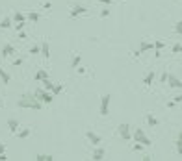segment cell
<instances>
[{
    "label": "cell",
    "mask_w": 182,
    "mask_h": 161,
    "mask_svg": "<svg viewBox=\"0 0 182 161\" xmlns=\"http://www.w3.org/2000/svg\"><path fill=\"white\" fill-rule=\"evenodd\" d=\"M24 24H26V20H23V22H15V30H19V31H20V30L24 28Z\"/></svg>",
    "instance_id": "cell-30"
},
{
    "label": "cell",
    "mask_w": 182,
    "mask_h": 161,
    "mask_svg": "<svg viewBox=\"0 0 182 161\" xmlns=\"http://www.w3.org/2000/svg\"><path fill=\"white\" fill-rule=\"evenodd\" d=\"M160 80H162V82H165V80H167V72H162V76H160Z\"/></svg>",
    "instance_id": "cell-37"
},
{
    "label": "cell",
    "mask_w": 182,
    "mask_h": 161,
    "mask_svg": "<svg viewBox=\"0 0 182 161\" xmlns=\"http://www.w3.org/2000/svg\"><path fill=\"white\" fill-rule=\"evenodd\" d=\"M17 104H19V107H28V109H35V111L41 109V102L35 98V94H30V93H24Z\"/></svg>",
    "instance_id": "cell-1"
},
{
    "label": "cell",
    "mask_w": 182,
    "mask_h": 161,
    "mask_svg": "<svg viewBox=\"0 0 182 161\" xmlns=\"http://www.w3.org/2000/svg\"><path fill=\"white\" fill-rule=\"evenodd\" d=\"M48 78V72L45 70V69H39L37 72H35V80L37 82H43V80H47Z\"/></svg>",
    "instance_id": "cell-13"
},
{
    "label": "cell",
    "mask_w": 182,
    "mask_h": 161,
    "mask_svg": "<svg viewBox=\"0 0 182 161\" xmlns=\"http://www.w3.org/2000/svg\"><path fill=\"white\" fill-rule=\"evenodd\" d=\"M2 152H6V146H4V145H0V154H2Z\"/></svg>",
    "instance_id": "cell-40"
},
{
    "label": "cell",
    "mask_w": 182,
    "mask_h": 161,
    "mask_svg": "<svg viewBox=\"0 0 182 161\" xmlns=\"http://www.w3.org/2000/svg\"><path fill=\"white\" fill-rule=\"evenodd\" d=\"M8 128H9V132H17L19 130V121H15V119H8Z\"/></svg>",
    "instance_id": "cell-15"
},
{
    "label": "cell",
    "mask_w": 182,
    "mask_h": 161,
    "mask_svg": "<svg viewBox=\"0 0 182 161\" xmlns=\"http://www.w3.org/2000/svg\"><path fill=\"white\" fill-rule=\"evenodd\" d=\"M173 102H175V104H180V102H182V94H180V93H178V94L175 96V98H173Z\"/></svg>",
    "instance_id": "cell-32"
},
{
    "label": "cell",
    "mask_w": 182,
    "mask_h": 161,
    "mask_svg": "<svg viewBox=\"0 0 182 161\" xmlns=\"http://www.w3.org/2000/svg\"><path fill=\"white\" fill-rule=\"evenodd\" d=\"M145 119H147V124L151 126V128H156V126H158V119H156L154 115H151V113H147V117H145Z\"/></svg>",
    "instance_id": "cell-14"
},
{
    "label": "cell",
    "mask_w": 182,
    "mask_h": 161,
    "mask_svg": "<svg viewBox=\"0 0 182 161\" xmlns=\"http://www.w3.org/2000/svg\"><path fill=\"white\" fill-rule=\"evenodd\" d=\"M177 152H178V156L182 154V137L177 139Z\"/></svg>",
    "instance_id": "cell-28"
},
{
    "label": "cell",
    "mask_w": 182,
    "mask_h": 161,
    "mask_svg": "<svg viewBox=\"0 0 182 161\" xmlns=\"http://www.w3.org/2000/svg\"><path fill=\"white\" fill-rule=\"evenodd\" d=\"M43 87H45L47 91H52V87H54V83H52V82L47 78V80H43Z\"/></svg>",
    "instance_id": "cell-25"
},
{
    "label": "cell",
    "mask_w": 182,
    "mask_h": 161,
    "mask_svg": "<svg viewBox=\"0 0 182 161\" xmlns=\"http://www.w3.org/2000/svg\"><path fill=\"white\" fill-rule=\"evenodd\" d=\"M110 102H112V94H104L100 100V115L102 117L110 115Z\"/></svg>",
    "instance_id": "cell-5"
},
{
    "label": "cell",
    "mask_w": 182,
    "mask_h": 161,
    "mask_svg": "<svg viewBox=\"0 0 182 161\" xmlns=\"http://www.w3.org/2000/svg\"><path fill=\"white\" fill-rule=\"evenodd\" d=\"M61 91H63V87H61V85H60V83H58V85L54 83V87H52V91H50V93H52V94H60Z\"/></svg>",
    "instance_id": "cell-27"
},
{
    "label": "cell",
    "mask_w": 182,
    "mask_h": 161,
    "mask_svg": "<svg viewBox=\"0 0 182 161\" xmlns=\"http://www.w3.org/2000/svg\"><path fill=\"white\" fill-rule=\"evenodd\" d=\"M85 137H88V141H89L93 146H99V145L102 143V137H100V135H97L95 132H91V130H89L88 133H85Z\"/></svg>",
    "instance_id": "cell-7"
},
{
    "label": "cell",
    "mask_w": 182,
    "mask_h": 161,
    "mask_svg": "<svg viewBox=\"0 0 182 161\" xmlns=\"http://www.w3.org/2000/svg\"><path fill=\"white\" fill-rule=\"evenodd\" d=\"M26 37H28V35H26V31L20 30V31H19V39H26Z\"/></svg>",
    "instance_id": "cell-35"
},
{
    "label": "cell",
    "mask_w": 182,
    "mask_h": 161,
    "mask_svg": "<svg viewBox=\"0 0 182 161\" xmlns=\"http://www.w3.org/2000/svg\"><path fill=\"white\" fill-rule=\"evenodd\" d=\"M110 15V9H102L100 11V17H108Z\"/></svg>",
    "instance_id": "cell-36"
},
{
    "label": "cell",
    "mask_w": 182,
    "mask_h": 161,
    "mask_svg": "<svg viewBox=\"0 0 182 161\" xmlns=\"http://www.w3.org/2000/svg\"><path fill=\"white\" fill-rule=\"evenodd\" d=\"M175 31H177V34H178V35L182 34V22H180V20H178V22L175 24Z\"/></svg>",
    "instance_id": "cell-29"
},
{
    "label": "cell",
    "mask_w": 182,
    "mask_h": 161,
    "mask_svg": "<svg viewBox=\"0 0 182 161\" xmlns=\"http://www.w3.org/2000/svg\"><path fill=\"white\" fill-rule=\"evenodd\" d=\"M26 19L30 20V22H37V20H39V13H35V11H30Z\"/></svg>",
    "instance_id": "cell-21"
},
{
    "label": "cell",
    "mask_w": 182,
    "mask_h": 161,
    "mask_svg": "<svg viewBox=\"0 0 182 161\" xmlns=\"http://www.w3.org/2000/svg\"><path fill=\"white\" fill-rule=\"evenodd\" d=\"M153 48H154V56L160 58V56H162V48H164V41L156 39V41H154V45H153Z\"/></svg>",
    "instance_id": "cell-10"
},
{
    "label": "cell",
    "mask_w": 182,
    "mask_h": 161,
    "mask_svg": "<svg viewBox=\"0 0 182 161\" xmlns=\"http://www.w3.org/2000/svg\"><path fill=\"white\" fill-rule=\"evenodd\" d=\"M97 2H102V4H112L113 0H97Z\"/></svg>",
    "instance_id": "cell-39"
},
{
    "label": "cell",
    "mask_w": 182,
    "mask_h": 161,
    "mask_svg": "<svg viewBox=\"0 0 182 161\" xmlns=\"http://www.w3.org/2000/svg\"><path fill=\"white\" fill-rule=\"evenodd\" d=\"M104 156H106V150L99 145L97 148H95V152H93V156H91V159H95V161H100V159H104Z\"/></svg>",
    "instance_id": "cell-9"
},
{
    "label": "cell",
    "mask_w": 182,
    "mask_h": 161,
    "mask_svg": "<svg viewBox=\"0 0 182 161\" xmlns=\"http://www.w3.org/2000/svg\"><path fill=\"white\" fill-rule=\"evenodd\" d=\"M132 139H134V143H141L143 146H151V145H153V141L145 135V132L141 130V128H136V130H134Z\"/></svg>",
    "instance_id": "cell-2"
},
{
    "label": "cell",
    "mask_w": 182,
    "mask_h": 161,
    "mask_svg": "<svg viewBox=\"0 0 182 161\" xmlns=\"http://www.w3.org/2000/svg\"><path fill=\"white\" fill-rule=\"evenodd\" d=\"M117 130H119V135H121V139L123 141H130L132 139V130H130V124H119V128H117Z\"/></svg>",
    "instance_id": "cell-4"
},
{
    "label": "cell",
    "mask_w": 182,
    "mask_h": 161,
    "mask_svg": "<svg viewBox=\"0 0 182 161\" xmlns=\"http://www.w3.org/2000/svg\"><path fill=\"white\" fill-rule=\"evenodd\" d=\"M151 48H153V43H149V41H141L140 43V52L141 54H145L147 50H151Z\"/></svg>",
    "instance_id": "cell-16"
},
{
    "label": "cell",
    "mask_w": 182,
    "mask_h": 161,
    "mask_svg": "<svg viewBox=\"0 0 182 161\" xmlns=\"http://www.w3.org/2000/svg\"><path fill=\"white\" fill-rule=\"evenodd\" d=\"M11 22H13V20L9 19V17H6L2 22H0V28H4V30H6V28H11Z\"/></svg>",
    "instance_id": "cell-22"
},
{
    "label": "cell",
    "mask_w": 182,
    "mask_h": 161,
    "mask_svg": "<svg viewBox=\"0 0 182 161\" xmlns=\"http://www.w3.org/2000/svg\"><path fill=\"white\" fill-rule=\"evenodd\" d=\"M88 13V7H84V6H76V7H72L71 9V19H74V17H80V15H85Z\"/></svg>",
    "instance_id": "cell-8"
},
{
    "label": "cell",
    "mask_w": 182,
    "mask_h": 161,
    "mask_svg": "<svg viewBox=\"0 0 182 161\" xmlns=\"http://www.w3.org/2000/svg\"><path fill=\"white\" fill-rule=\"evenodd\" d=\"M80 63H82V56L80 54H76V56H74V59H72V69H76V67H80Z\"/></svg>",
    "instance_id": "cell-23"
},
{
    "label": "cell",
    "mask_w": 182,
    "mask_h": 161,
    "mask_svg": "<svg viewBox=\"0 0 182 161\" xmlns=\"http://www.w3.org/2000/svg\"><path fill=\"white\" fill-rule=\"evenodd\" d=\"M0 80H2V83H9V80H11V78H9V74L4 69H0Z\"/></svg>",
    "instance_id": "cell-19"
},
{
    "label": "cell",
    "mask_w": 182,
    "mask_h": 161,
    "mask_svg": "<svg viewBox=\"0 0 182 161\" xmlns=\"http://www.w3.org/2000/svg\"><path fill=\"white\" fill-rule=\"evenodd\" d=\"M2 56H4V58L15 56V48H13V45H4V46H2Z\"/></svg>",
    "instance_id": "cell-11"
},
{
    "label": "cell",
    "mask_w": 182,
    "mask_h": 161,
    "mask_svg": "<svg viewBox=\"0 0 182 161\" xmlns=\"http://www.w3.org/2000/svg\"><path fill=\"white\" fill-rule=\"evenodd\" d=\"M167 83H169V87L171 89H180L182 87V82H180V78H177V76H173V74H167V80H165Z\"/></svg>",
    "instance_id": "cell-6"
},
{
    "label": "cell",
    "mask_w": 182,
    "mask_h": 161,
    "mask_svg": "<svg viewBox=\"0 0 182 161\" xmlns=\"http://www.w3.org/2000/svg\"><path fill=\"white\" fill-rule=\"evenodd\" d=\"M8 159V156H6V152H2V154H0V161H6Z\"/></svg>",
    "instance_id": "cell-38"
},
{
    "label": "cell",
    "mask_w": 182,
    "mask_h": 161,
    "mask_svg": "<svg viewBox=\"0 0 182 161\" xmlns=\"http://www.w3.org/2000/svg\"><path fill=\"white\" fill-rule=\"evenodd\" d=\"M154 76H156V74H154V70H151V72H149L147 76L143 78V83H145V85H151V83L154 82Z\"/></svg>",
    "instance_id": "cell-17"
},
{
    "label": "cell",
    "mask_w": 182,
    "mask_h": 161,
    "mask_svg": "<svg viewBox=\"0 0 182 161\" xmlns=\"http://www.w3.org/2000/svg\"><path fill=\"white\" fill-rule=\"evenodd\" d=\"M23 20H26V17H24L23 11H15L13 13V22H23Z\"/></svg>",
    "instance_id": "cell-18"
},
{
    "label": "cell",
    "mask_w": 182,
    "mask_h": 161,
    "mask_svg": "<svg viewBox=\"0 0 182 161\" xmlns=\"http://www.w3.org/2000/svg\"><path fill=\"white\" fill-rule=\"evenodd\" d=\"M180 52H182V45H180V41H177L173 45V54H180Z\"/></svg>",
    "instance_id": "cell-26"
},
{
    "label": "cell",
    "mask_w": 182,
    "mask_h": 161,
    "mask_svg": "<svg viewBox=\"0 0 182 161\" xmlns=\"http://www.w3.org/2000/svg\"><path fill=\"white\" fill-rule=\"evenodd\" d=\"M30 54H39V46H32L30 48Z\"/></svg>",
    "instance_id": "cell-34"
},
{
    "label": "cell",
    "mask_w": 182,
    "mask_h": 161,
    "mask_svg": "<svg viewBox=\"0 0 182 161\" xmlns=\"http://www.w3.org/2000/svg\"><path fill=\"white\" fill-rule=\"evenodd\" d=\"M134 150H136V152H141V150H143V145H141V143H136V145H134Z\"/></svg>",
    "instance_id": "cell-31"
},
{
    "label": "cell",
    "mask_w": 182,
    "mask_h": 161,
    "mask_svg": "<svg viewBox=\"0 0 182 161\" xmlns=\"http://www.w3.org/2000/svg\"><path fill=\"white\" fill-rule=\"evenodd\" d=\"M39 54H43V58H50V45L47 41L39 46Z\"/></svg>",
    "instance_id": "cell-12"
},
{
    "label": "cell",
    "mask_w": 182,
    "mask_h": 161,
    "mask_svg": "<svg viewBox=\"0 0 182 161\" xmlns=\"http://www.w3.org/2000/svg\"><path fill=\"white\" fill-rule=\"evenodd\" d=\"M30 133H32L30 128H24V130H20V132L17 133V137H19V139H26V137H30Z\"/></svg>",
    "instance_id": "cell-20"
},
{
    "label": "cell",
    "mask_w": 182,
    "mask_h": 161,
    "mask_svg": "<svg viewBox=\"0 0 182 161\" xmlns=\"http://www.w3.org/2000/svg\"><path fill=\"white\" fill-rule=\"evenodd\" d=\"M34 94H35V98L41 104H52V102H54V94H52L50 91H47V89H37Z\"/></svg>",
    "instance_id": "cell-3"
},
{
    "label": "cell",
    "mask_w": 182,
    "mask_h": 161,
    "mask_svg": "<svg viewBox=\"0 0 182 161\" xmlns=\"http://www.w3.org/2000/svg\"><path fill=\"white\" fill-rule=\"evenodd\" d=\"M35 159H37V161H52L54 157L48 156V154H39V156H35Z\"/></svg>",
    "instance_id": "cell-24"
},
{
    "label": "cell",
    "mask_w": 182,
    "mask_h": 161,
    "mask_svg": "<svg viewBox=\"0 0 182 161\" xmlns=\"http://www.w3.org/2000/svg\"><path fill=\"white\" fill-rule=\"evenodd\" d=\"M13 65H15V67H20V65H23V58H17V59L13 61Z\"/></svg>",
    "instance_id": "cell-33"
}]
</instances>
